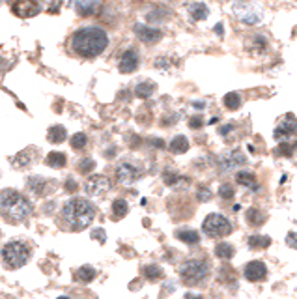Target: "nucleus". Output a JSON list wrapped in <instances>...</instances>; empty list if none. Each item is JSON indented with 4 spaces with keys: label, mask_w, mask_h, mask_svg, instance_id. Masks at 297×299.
Instances as JSON below:
<instances>
[{
    "label": "nucleus",
    "mask_w": 297,
    "mask_h": 299,
    "mask_svg": "<svg viewBox=\"0 0 297 299\" xmlns=\"http://www.w3.org/2000/svg\"><path fill=\"white\" fill-rule=\"evenodd\" d=\"M108 45V36L103 28L97 26H85L77 30L71 38V47L83 58H96L103 53Z\"/></svg>",
    "instance_id": "1"
},
{
    "label": "nucleus",
    "mask_w": 297,
    "mask_h": 299,
    "mask_svg": "<svg viewBox=\"0 0 297 299\" xmlns=\"http://www.w3.org/2000/svg\"><path fill=\"white\" fill-rule=\"evenodd\" d=\"M32 214V202L13 189H4L0 192V215L10 223H21Z\"/></svg>",
    "instance_id": "2"
},
{
    "label": "nucleus",
    "mask_w": 297,
    "mask_h": 299,
    "mask_svg": "<svg viewBox=\"0 0 297 299\" xmlns=\"http://www.w3.org/2000/svg\"><path fill=\"white\" fill-rule=\"evenodd\" d=\"M62 219L71 230H85L96 219V206L85 198H73L64 206Z\"/></svg>",
    "instance_id": "3"
},
{
    "label": "nucleus",
    "mask_w": 297,
    "mask_h": 299,
    "mask_svg": "<svg viewBox=\"0 0 297 299\" xmlns=\"http://www.w3.org/2000/svg\"><path fill=\"white\" fill-rule=\"evenodd\" d=\"M2 262L10 269H19L22 267L28 258H30V247L26 245L24 241H10L2 247Z\"/></svg>",
    "instance_id": "4"
},
{
    "label": "nucleus",
    "mask_w": 297,
    "mask_h": 299,
    "mask_svg": "<svg viewBox=\"0 0 297 299\" xmlns=\"http://www.w3.org/2000/svg\"><path fill=\"white\" fill-rule=\"evenodd\" d=\"M210 273V262L208 260H187L180 267V278L185 284H196L202 282Z\"/></svg>",
    "instance_id": "5"
},
{
    "label": "nucleus",
    "mask_w": 297,
    "mask_h": 299,
    "mask_svg": "<svg viewBox=\"0 0 297 299\" xmlns=\"http://www.w3.org/2000/svg\"><path fill=\"white\" fill-rule=\"evenodd\" d=\"M202 230L208 237H213V239H221V237H226V235L232 232V224L230 221L219 214H210L204 223H202Z\"/></svg>",
    "instance_id": "6"
},
{
    "label": "nucleus",
    "mask_w": 297,
    "mask_h": 299,
    "mask_svg": "<svg viewBox=\"0 0 297 299\" xmlns=\"http://www.w3.org/2000/svg\"><path fill=\"white\" fill-rule=\"evenodd\" d=\"M110 189V182L106 176L96 174V176H90L85 183V191L88 196H101Z\"/></svg>",
    "instance_id": "7"
},
{
    "label": "nucleus",
    "mask_w": 297,
    "mask_h": 299,
    "mask_svg": "<svg viewBox=\"0 0 297 299\" xmlns=\"http://www.w3.org/2000/svg\"><path fill=\"white\" fill-rule=\"evenodd\" d=\"M142 176V169H138L131 163H122L116 169V180L124 185H131L133 182H137Z\"/></svg>",
    "instance_id": "8"
},
{
    "label": "nucleus",
    "mask_w": 297,
    "mask_h": 299,
    "mask_svg": "<svg viewBox=\"0 0 297 299\" xmlns=\"http://www.w3.org/2000/svg\"><path fill=\"white\" fill-rule=\"evenodd\" d=\"M11 10L13 13L17 15V17H21V19H28V17H36L42 8H40V4L36 2V0H17L13 6H11Z\"/></svg>",
    "instance_id": "9"
},
{
    "label": "nucleus",
    "mask_w": 297,
    "mask_h": 299,
    "mask_svg": "<svg viewBox=\"0 0 297 299\" xmlns=\"http://www.w3.org/2000/svg\"><path fill=\"white\" fill-rule=\"evenodd\" d=\"M292 135H297V120L294 114H288L286 118L280 120V124L275 129L276 140H288Z\"/></svg>",
    "instance_id": "10"
},
{
    "label": "nucleus",
    "mask_w": 297,
    "mask_h": 299,
    "mask_svg": "<svg viewBox=\"0 0 297 299\" xmlns=\"http://www.w3.org/2000/svg\"><path fill=\"white\" fill-rule=\"evenodd\" d=\"M243 275L247 280H251V282H260V280H264L265 275H267V266H265L264 262H260V260H253V262H249L243 269Z\"/></svg>",
    "instance_id": "11"
},
{
    "label": "nucleus",
    "mask_w": 297,
    "mask_h": 299,
    "mask_svg": "<svg viewBox=\"0 0 297 299\" xmlns=\"http://www.w3.org/2000/svg\"><path fill=\"white\" fill-rule=\"evenodd\" d=\"M135 34L140 42L144 43H157L163 38L161 30L157 28H151V26H146V24H137L135 26Z\"/></svg>",
    "instance_id": "12"
},
{
    "label": "nucleus",
    "mask_w": 297,
    "mask_h": 299,
    "mask_svg": "<svg viewBox=\"0 0 297 299\" xmlns=\"http://www.w3.org/2000/svg\"><path fill=\"white\" fill-rule=\"evenodd\" d=\"M137 67H138V54L135 53L133 49H129V51H126V53L122 54L120 64H118V69H120L122 73H133Z\"/></svg>",
    "instance_id": "13"
},
{
    "label": "nucleus",
    "mask_w": 297,
    "mask_h": 299,
    "mask_svg": "<svg viewBox=\"0 0 297 299\" xmlns=\"http://www.w3.org/2000/svg\"><path fill=\"white\" fill-rule=\"evenodd\" d=\"M45 163H47V167H51V169H64L67 159H65V155L62 151H51V153L47 155Z\"/></svg>",
    "instance_id": "14"
},
{
    "label": "nucleus",
    "mask_w": 297,
    "mask_h": 299,
    "mask_svg": "<svg viewBox=\"0 0 297 299\" xmlns=\"http://www.w3.org/2000/svg\"><path fill=\"white\" fill-rule=\"evenodd\" d=\"M169 150L172 153H185V151H189V140L185 139L183 135H178L169 144Z\"/></svg>",
    "instance_id": "15"
},
{
    "label": "nucleus",
    "mask_w": 297,
    "mask_h": 299,
    "mask_svg": "<svg viewBox=\"0 0 297 299\" xmlns=\"http://www.w3.org/2000/svg\"><path fill=\"white\" fill-rule=\"evenodd\" d=\"M65 137H67V133H65L64 126H53V128L47 131V139H49V142H53V144L64 142Z\"/></svg>",
    "instance_id": "16"
},
{
    "label": "nucleus",
    "mask_w": 297,
    "mask_h": 299,
    "mask_svg": "<svg viewBox=\"0 0 297 299\" xmlns=\"http://www.w3.org/2000/svg\"><path fill=\"white\" fill-rule=\"evenodd\" d=\"M237 183L247 187V189H253V191L258 189V180H256L255 174H251V172H237Z\"/></svg>",
    "instance_id": "17"
},
{
    "label": "nucleus",
    "mask_w": 297,
    "mask_h": 299,
    "mask_svg": "<svg viewBox=\"0 0 297 299\" xmlns=\"http://www.w3.org/2000/svg\"><path fill=\"white\" fill-rule=\"evenodd\" d=\"M176 237L181 239L183 243H187V245H196L200 241V234L196 230H178Z\"/></svg>",
    "instance_id": "18"
},
{
    "label": "nucleus",
    "mask_w": 297,
    "mask_h": 299,
    "mask_svg": "<svg viewBox=\"0 0 297 299\" xmlns=\"http://www.w3.org/2000/svg\"><path fill=\"white\" fill-rule=\"evenodd\" d=\"M245 163V157L241 153H237V151H232L228 157H224L223 163H221V167H223V171H230L233 167H237V165H243Z\"/></svg>",
    "instance_id": "19"
},
{
    "label": "nucleus",
    "mask_w": 297,
    "mask_h": 299,
    "mask_svg": "<svg viewBox=\"0 0 297 299\" xmlns=\"http://www.w3.org/2000/svg\"><path fill=\"white\" fill-rule=\"evenodd\" d=\"M94 277H96V269L92 266H83L75 271V278L79 282H90V280H94Z\"/></svg>",
    "instance_id": "20"
},
{
    "label": "nucleus",
    "mask_w": 297,
    "mask_h": 299,
    "mask_svg": "<svg viewBox=\"0 0 297 299\" xmlns=\"http://www.w3.org/2000/svg\"><path fill=\"white\" fill-rule=\"evenodd\" d=\"M233 255H235V249L230 243H226V241L217 243V247H215V256L223 258V260H230Z\"/></svg>",
    "instance_id": "21"
},
{
    "label": "nucleus",
    "mask_w": 297,
    "mask_h": 299,
    "mask_svg": "<svg viewBox=\"0 0 297 299\" xmlns=\"http://www.w3.org/2000/svg\"><path fill=\"white\" fill-rule=\"evenodd\" d=\"M153 92H155V85L153 83H140L135 88V96L140 97V99H148V97L153 96Z\"/></svg>",
    "instance_id": "22"
},
{
    "label": "nucleus",
    "mask_w": 297,
    "mask_h": 299,
    "mask_svg": "<svg viewBox=\"0 0 297 299\" xmlns=\"http://www.w3.org/2000/svg\"><path fill=\"white\" fill-rule=\"evenodd\" d=\"M189 13H191V17L194 21H202V19H206L208 17V6L206 4H202V2H196V4H192L191 8H189Z\"/></svg>",
    "instance_id": "23"
},
{
    "label": "nucleus",
    "mask_w": 297,
    "mask_h": 299,
    "mask_svg": "<svg viewBox=\"0 0 297 299\" xmlns=\"http://www.w3.org/2000/svg\"><path fill=\"white\" fill-rule=\"evenodd\" d=\"M127 212H129V206L124 198H116V200L112 202V217H114V219H122V217H126Z\"/></svg>",
    "instance_id": "24"
},
{
    "label": "nucleus",
    "mask_w": 297,
    "mask_h": 299,
    "mask_svg": "<svg viewBox=\"0 0 297 299\" xmlns=\"http://www.w3.org/2000/svg\"><path fill=\"white\" fill-rule=\"evenodd\" d=\"M245 217H247V223L251 224V226H260V224L265 223V215L260 210H256V208H251Z\"/></svg>",
    "instance_id": "25"
},
{
    "label": "nucleus",
    "mask_w": 297,
    "mask_h": 299,
    "mask_svg": "<svg viewBox=\"0 0 297 299\" xmlns=\"http://www.w3.org/2000/svg\"><path fill=\"white\" fill-rule=\"evenodd\" d=\"M45 187H47V180H45V178L34 176V178L28 180V189H30L34 194H43V192H45Z\"/></svg>",
    "instance_id": "26"
},
{
    "label": "nucleus",
    "mask_w": 297,
    "mask_h": 299,
    "mask_svg": "<svg viewBox=\"0 0 297 299\" xmlns=\"http://www.w3.org/2000/svg\"><path fill=\"white\" fill-rule=\"evenodd\" d=\"M223 103H224V107L228 108V110H235V108L241 107V97H239V94H237V92H228V94L224 96Z\"/></svg>",
    "instance_id": "27"
},
{
    "label": "nucleus",
    "mask_w": 297,
    "mask_h": 299,
    "mask_svg": "<svg viewBox=\"0 0 297 299\" xmlns=\"http://www.w3.org/2000/svg\"><path fill=\"white\" fill-rule=\"evenodd\" d=\"M249 245L253 249H267L271 245V237L269 235H251L249 237Z\"/></svg>",
    "instance_id": "28"
},
{
    "label": "nucleus",
    "mask_w": 297,
    "mask_h": 299,
    "mask_svg": "<svg viewBox=\"0 0 297 299\" xmlns=\"http://www.w3.org/2000/svg\"><path fill=\"white\" fill-rule=\"evenodd\" d=\"M163 275H165V273H163V269H161L159 266H155V264L144 267V277L148 278V280H151V282H155V280L163 278Z\"/></svg>",
    "instance_id": "29"
},
{
    "label": "nucleus",
    "mask_w": 297,
    "mask_h": 299,
    "mask_svg": "<svg viewBox=\"0 0 297 299\" xmlns=\"http://www.w3.org/2000/svg\"><path fill=\"white\" fill-rule=\"evenodd\" d=\"M32 161H34V151L32 150H24V151H21V153L15 157V165L26 167V165H30Z\"/></svg>",
    "instance_id": "30"
},
{
    "label": "nucleus",
    "mask_w": 297,
    "mask_h": 299,
    "mask_svg": "<svg viewBox=\"0 0 297 299\" xmlns=\"http://www.w3.org/2000/svg\"><path fill=\"white\" fill-rule=\"evenodd\" d=\"M294 150H297V142H294V144L282 142V144L275 150V153H276V155H286V157H290V155L294 153Z\"/></svg>",
    "instance_id": "31"
},
{
    "label": "nucleus",
    "mask_w": 297,
    "mask_h": 299,
    "mask_svg": "<svg viewBox=\"0 0 297 299\" xmlns=\"http://www.w3.org/2000/svg\"><path fill=\"white\" fill-rule=\"evenodd\" d=\"M86 142H88V137H86L85 133H77V135L71 137V148L83 150L86 146Z\"/></svg>",
    "instance_id": "32"
},
{
    "label": "nucleus",
    "mask_w": 297,
    "mask_h": 299,
    "mask_svg": "<svg viewBox=\"0 0 297 299\" xmlns=\"http://www.w3.org/2000/svg\"><path fill=\"white\" fill-rule=\"evenodd\" d=\"M219 196L224 198V200H232L233 196H235V192H233V187L230 183H223L221 187H219Z\"/></svg>",
    "instance_id": "33"
},
{
    "label": "nucleus",
    "mask_w": 297,
    "mask_h": 299,
    "mask_svg": "<svg viewBox=\"0 0 297 299\" xmlns=\"http://www.w3.org/2000/svg\"><path fill=\"white\" fill-rule=\"evenodd\" d=\"M163 180H165V183H167V185H170V187H174L178 182H181L180 174H178V172H174V171L165 172V174H163Z\"/></svg>",
    "instance_id": "34"
},
{
    "label": "nucleus",
    "mask_w": 297,
    "mask_h": 299,
    "mask_svg": "<svg viewBox=\"0 0 297 299\" xmlns=\"http://www.w3.org/2000/svg\"><path fill=\"white\" fill-rule=\"evenodd\" d=\"M96 169V161L94 159H83L79 163V172L81 174H88V172H92Z\"/></svg>",
    "instance_id": "35"
},
{
    "label": "nucleus",
    "mask_w": 297,
    "mask_h": 299,
    "mask_svg": "<svg viewBox=\"0 0 297 299\" xmlns=\"http://www.w3.org/2000/svg\"><path fill=\"white\" fill-rule=\"evenodd\" d=\"M196 198H198L200 202H208V200L212 198V191H210L208 187H198V191H196Z\"/></svg>",
    "instance_id": "36"
},
{
    "label": "nucleus",
    "mask_w": 297,
    "mask_h": 299,
    "mask_svg": "<svg viewBox=\"0 0 297 299\" xmlns=\"http://www.w3.org/2000/svg\"><path fill=\"white\" fill-rule=\"evenodd\" d=\"M253 47H255L256 51H265L267 42H265L262 36H256V38H253Z\"/></svg>",
    "instance_id": "37"
},
{
    "label": "nucleus",
    "mask_w": 297,
    "mask_h": 299,
    "mask_svg": "<svg viewBox=\"0 0 297 299\" xmlns=\"http://www.w3.org/2000/svg\"><path fill=\"white\" fill-rule=\"evenodd\" d=\"M163 15H167V11H149L146 19H148L149 22H159V21H163Z\"/></svg>",
    "instance_id": "38"
},
{
    "label": "nucleus",
    "mask_w": 297,
    "mask_h": 299,
    "mask_svg": "<svg viewBox=\"0 0 297 299\" xmlns=\"http://www.w3.org/2000/svg\"><path fill=\"white\" fill-rule=\"evenodd\" d=\"M77 189H79L77 182H75L73 178H67V182H65V191H67V192H75Z\"/></svg>",
    "instance_id": "39"
},
{
    "label": "nucleus",
    "mask_w": 297,
    "mask_h": 299,
    "mask_svg": "<svg viewBox=\"0 0 297 299\" xmlns=\"http://www.w3.org/2000/svg\"><path fill=\"white\" fill-rule=\"evenodd\" d=\"M286 243L290 247L297 249V232H290V234L286 235Z\"/></svg>",
    "instance_id": "40"
},
{
    "label": "nucleus",
    "mask_w": 297,
    "mask_h": 299,
    "mask_svg": "<svg viewBox=\"0 0 297 299\" xmlns=\"http://www.w3.org/2000/svg\"><path fill=\"white\" fill-rule=\"evenodd\" d=\"M92 237L99 239V243H105V232H103V230H96V232H92Z\"/></svg>",
    "instance_id": "41"
},
{
    "label": "nucleus",
    "mask_w": 297,
    "mask_h": 299,
    "mask_svg": "<svg viewBox=\"0 0 297 299\" xmlns=\"http://www.w3.org/2000/svg\"><path fill=\"white\" fill-rule=\"evenodd\" d=\"M189 126H191L192 129H198L202 126V118H191V122H189Z\"/></svg>",
    "instance_id": "42"
},
{
    "label": "nucleus",
    "mask_w": 297,
    "mask_h": 299,
    "mask_svg": "<svg viewBox=\"0 0 297 299\" xmlns=\"http://www.w3.org/2000/svg\"><path fill=\"white\" fill-rule=\"evenodd\" d=\"M151 144H153V146H157V148H165V142H163V140H159V139H153V140H151Z\"/></svg>",
    "instance_id": "43"
},
{
    "label": "nucleus",
    "mask_w": 297,
    "mask_h": 299,
    "mask_svg": "<svg viewBox=\"0 0 297 299\" xmlns=\"http://www.w3.org/2000/svg\"><path fill=\"white\" fill-rule=\"evenodd\" d=\"M215 30H217V34H219V36H223V24H217V26H215Z\"/></svg>",
    "instance_id": "44"
}]
</instances>
